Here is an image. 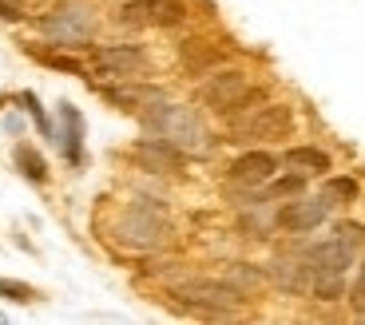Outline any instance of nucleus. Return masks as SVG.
Returning <instances> with one entry per match:
<instances>
[{"mask_svg":"<svg viewBox=\"0 0 365 325\" xmlns=\"http://www.w3.org/2000/svg\"><path fill=\"white\" fill-rule=\"evenodd\" d=\"M143 123L151 127L159 139L175 143L182 155L187 151L199 155L210 147V131H207V123H202V115L195 108H182V103H159L155 100V108L143 111Z\"/></svg>","mask_w":365,"mask_h":325,"instance_id":"obj_1","label":"nucleus"},{"mask_svg":"<svg viewBox=\"0 0 365 325\" xmlns=\"http://www.w3.org/2000/svg\"><path fill=\"white\" fill-rule=\"evenodd\" d=\"M171 238V218L151 199H135L115 218V242L128 250H159Z\"/></svg>","mask_w":365,"mask_h":325,"instance_id":"obj_2","label":"nucleus"},{"mask_svg":"<svg viewBox=\"0 0 365 325\" xmlns=\"http://www.w3.org/2000/svg\"><path fill=\"white\" fill-rule=\"evenodd\" d=\"M357 250L346 246L341 238L329 234V242H318L314 250H306V262H310V289L318 301H338L346 294V274L354 266Z\"/></svg>","mask_w":365,"mask_h":325,"instance_id":"obj_3","label":"nucleus"},{"mask_svg":"<svg viewBox=\"0 0 365 325\" xmlns=\"http://www.w3.org/2000/svg\"><path fill=\"white\" fill-rule=\"evenodd\" d=\"M202 100H207V108L222 111V115H238V111H247L250 103L262 100V91L250 88L247 72L222 68V72H215L207 83H202Z\"/></svg>","mask_w":365,"mask_h":325,"instance_id":"obj_4","label":"nucleus"},{"mask_svg":"<svg viewBox=\"0 0 365 325\" xmlns=\"http://www.w3.org/2000/svg\"><path fill=\"white\" fill-rule=\"evenodd\" d=\"M40 32H44L48 40H56V44H64V48H83L96 36V16L88 12V4H64V9L48 12V16L40 20Z\"/></svg>","mask_w":365,"mask_h":325,"instance_id":"obj_5","label":"nucleus"},{"mask_svg":"<svg viewBox=\"0 0 365 325\" xmlns=\"http://www.w3.org/2000/svg\"><path fill=\"white\" fill-rule=\"evenodd\" d=\"M175 298L182 306H195V309H210V314H230V309L242 306V289H235L230 282H215V278H195V282H182L175 289Z\"/></svg>","mask_w":365,"mask_h":325,"instance_id":"obj_6","label":"nucleus"},{"mask_svg":"<svg viewBox=\"0 0 365 325\" xmlns=\"http://www.w3.org/2000/svg\"><path fill=\"white\" fill-rule=\"evenodd\" d=\"M290 127H294V111L286 108V103H266V108H258L250 119L238 123V135H247V139H286Z\"/></svg>","mask_w":365,"mask_h":325,"instance_id":"obj_7","label":"nucleus"},{"mask_svg":"<svg viewBox=\"0 0 365 325\" xmlns=\"http://www.w3.org/2000/svg\"><path fill=\"white\" fill-rule=\"evenodd\" d=\"M326 218H329V199L326 195H318V199H294V202H286V207L278 210V226L290 230V234H310V230H318Z\"/></svg>","mask_w":365,"mask_h":325,"instance_id":"obj_8","label":"nucleus"},{"mask_svg":"<svg viewBox=\"0 0 365 325\" xmlns=\"http://www.w3.org/2000/svg\"><path fill=\"white\" fill-rule=\"evenodd\" d=\"M91 63H96L100 76L131 80V76H139L147 68V56H143V48H135V44H115V48H100V52L91 56Z\"/></svg>","mask_w":365,"mask_h":325,"instance_id":"obj_9","label":"nucleus"},{"mask_svg":"<svg viewBox=\"0 0 365 325\" xmlns=\"http://www.w3.org/2000/svg\"><path fill=\"white\" fill-rule=\"evenodd\" d=\"M182 20V0H131L123 9V24L139 28H171Z\"/></svg>","mask_w":365,"mask_h":325,"instance_id":"obj_10","label":"nucleus"},{"mask_svg":"<svg viewBox=\"0 0 365 325\" xmlns=\"http://www.w3.org/2000/svg\"><path fill=\"white\" fill-rule=\"evenodd\" d=\"M131 159L143 167V171H179L182 167V151L175 143H167V139H139L135 147H131Z\"/></svg>","mask_w":365,"mask_h":325,"instance_id":"obj_11","label":"nucleus"},{"mask_svg":"<svg viewBox=\"0 0 365 325\" xmlns=\"http://www.w3.org/2000/svg\"><path fill=\"white\" fill-rule=\"evenodd\" d=\"M270 282L278 289H286V294H306L310 289V262H306V254H278L270 262Z\"/></svg>","mask_w":365,"mask_h":325,"instance_id":"obj_12","label":"nucleus"},{"mask_svg":"<svg viewBox=\"0 0 365 325\" xmlns=\"http://www.w3.org/2000/svg\"><path fill=\"white\" fill-rule=\"evenodd\" d=\"M278 171V159L270 151H247L230 162V179L242 182V187H258V182H270Z\"/></svg>","mask_w":365,"mask_h":325,"instance_id":"obj_13","label":"nucleus"},{"mask_svg":"<svg viewBox=\"0 0 365 325\" xmlns=\"http://www.w3.org/2000/svg\"><path fill=\"white\" fill-rule=\"evenodd\" d=\"M286 162L298 167V171H310V175L329 171V155L318 151V147H290V151H286Z\"/></svg>","mask_w":365,"mask_h":325,"instance_id":"obj_14","label":"nucleus"},{"mask_svg":"<svg viewBox=\"0 0 365 325\" xmlns=\"http://www.w3.org/2000/svg\"><path fill=\"white\" fill-rule=\"evenodd\" d=\"M227 282H230L235 289H242V294H250V289H258V286L266 282V274L255 270L250 262H230V266H227Z\"/></svg>","mask_w":365,"mask_h":325,"instance_id":"obj_15","label":"nucleus"},{"mask_svg":"<svg viewBox=\"0 0 365 325\" xmlns=\"http://www.w3.org/2000/svg\"><path fill=\"white\" fill-rule=\"evenodd\" d=\"M322 195L329 199V207H346V202L357 199V182L346 179V175H334V179L326 182V190H322Z\"/></svg>","mask_w":365,"mask_h":325,"instance_id":"obj_16","label":"nucleus"},{"mask_svg":"<svg viewBox=\"0 0 365 325\" xmlns=\"http://www.w3.org/2000/svg\"><path fill=\"white\" fill-rule=\"evenodd\" d=\"M182 60H187V68L202 72V68H210V63H219V52H210V48H202L199 40H187V44H182Z\"/></svg>","mask_w":365,"mask_h":325,"instance_id":"obj_17","label":"nucleus"},{"mask_svg":"<svg viewBox=\"0 0 365 325\" xmlns=\"http://www.w3.org/2000/svg\"><path fill=\"white\" fill-rule=\"evenodd\" d=\"M16 162L24 167V175H28V179H36V182H44V179H48L44 159H40V151H32V147H24V143H20V147H16Z\"/></svg>","mask_w":365,"mask_h":325,"instance_id":"obj_18","label":"nucleus"},{"mask_svg":"<svg viewBox=\"0 0 365 325\" xmlns=\"http://www.w3.org/2000/svg\"><path fill=\"white\" fill-rule=\"evenodd\" d=\"M60 115H64V123H68V159H80V115H76V108H60Z\"/></svg>","mask_w":365,"mask_h":325,"instance_id":"obj_19","label":"nucleus"},{"mask_svg":"<svg viewBox=\"0 0 365 325\" xmlns=\"http://www.w3.org/2000/svg\"><path fill=\"white\" fill-rule=\"evenodd\" d=\"M334 238H341L346 246L361 250V246H365V226L361 222H338V226H334Z\"/></svg>","mask_w":365,"mask_h":325,"instance_id":"obj_20","label":"nucleus"},{"mask_svg":"<svg viewBox=\"0 0 365 325\" xmlns=\"http://www.w3.org/2000/svg\"><path fill=\"white\" fill-rule=\"evenodd\" d=\"M0 294L12 301H32L36 294H32V286H24V282H9V278H0Z\"/></svg>","mask_w":365,"mask_h":325,"instance_id":"obj_21","label":"nucleus"},{"mask_svg":"<svg viewBox=\"0 0 365 325\" xmlns=\"http://www.w3.org/2000/svg\"><path fill=\"white\" fill-rule=\"evenodd\" d=\"M349 306H354L357 317H365V262H361V270H357V278H354V289H349Z\"/></svg>","mask_w":365,"mask_h":325,"instance_id":"obj_22","label":"nucleus"},{"mask_svg":"<svg viewBox=\"0 0 365 325\" xmlns=\"http://www.w3.org/2000/svg\"><path fill=\"white\" fill-rule=\"evenodd\" d=\"M306 187V179H302V175H290V179H278L270 187V195H298V190Z\"/></svg>","mask_w":365,"mask_h":325,"instance_id":"obj_23","label":"nucleus"},{"mask_svg":"<svg viewBox=\"0 0 365 325\" xmlns=\"http://www.w3.org/2000/svg\"><path fill=\"white\" fill-rule=\"evenodd\" d=\"M44 60H48V63H52V68H64V72H76V76H80V72H83L80 63H76V60H64V56H44Z\"/></svg>","mask_w":365,"mask_h":325,"instance_id":"obj_24","label":"nucleus"},{"mask_svg":"<svg viewBox=\"0 0 365 325\" xmlns=\"http://www.w3.org/2000/svg\"><path fill=\"white\" fill-rule=\"evenodd\" d=\"M0 16H4V20H20V12H16V4H9V0H0Z\"/></svg>","mask_w":365,"mask_h":325,"instance_id":"obj_25","label":"nucleus"}]
</instances>
